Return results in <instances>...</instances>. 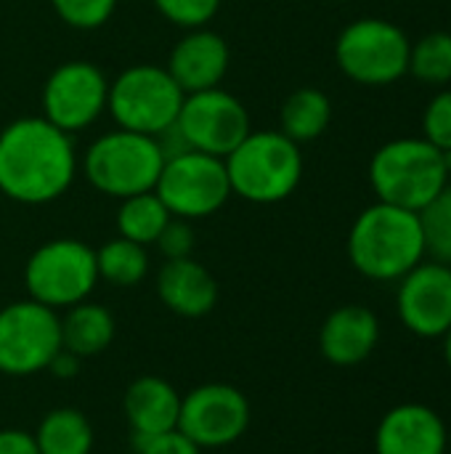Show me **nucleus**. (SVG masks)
<instances>
[{"label": "nucleus", "mask_w": 451, "mask_h": 454, "mask_svg": "<svg viewBox=\"0 0 451 454\" xmlns=\"http://www.w3.org/2000/svg\"><path fill=\"white\" fill-rule=\"evenodd\" d=\"M154 192L173 218L191 223L215 215L234 197L226 162L194 149L165 157Z\"/></svg>", "instance_id": "1a4fd4ad"}, {"label": "nucleus", "mask_w": 451, "mask_h": 454, "mask_svg": "<svg viewBox=\"0 0 451 454\" xmlns=\"http://www.w3.org/2000/svg\"><path fill=\"white\" fill-rule=\"evenodd\" d=\"M40 454H90L93 452V426L74 407L51 410L37 431L32 434Z\"/></svg>", "instance_id": "4be33fe9"}, {"label": "nucleus", "mask_w": 451, "mask_h": 454, "mask_svg": "<svg viewBox=\"0 0 451 454\" xmlns=\"http://www.w3.org/2000/svg\"><path fill=\"white\" fill-rule=\"evenodd\" d=\"M250 428V402L229 383H205L181 396L178 431L199 450H221Z\"/></svg>", "instance_id": "ddd939ff"}, {"label": "nucleus", "mask_w": 451, "mask_h": 454, "mask_svg": "<svg viewBox=\"0 0 451 454\" xmlns=\"http://www.w3.org/2000/svg\"><path fill=\"white\" fill-rule=\"evenodd\" d=\"M170 218L173 215L167 213V207L162 205L157 192L125 197V200H120V207L114 215L117 237H125V239L144 245V247H152Z\"/></svg>", "instance_id": "5701e85b"}, {"label": "nucleus", "mask_w": 451, "mask_h": 454, "mask_svg": "<svg viewBox=\"0 0 451 454\" xmlns=\"http://www.w3.org/2000/svg\"><path fill=\"white\" fill-rule=\"evenodd\" d=\"M80 364H82L80 356H74V354L66 351V348H58L56 356H53L51 364H48V372H51L53 378H58V380H69V378H74V375L80 372Z\"/></svg>", "instance_id": "473e14b6"}, {"label": "nucleus", "mask_w": 451, "mask_h": 454, "mask_svg": "<svg viewBox=\"0 0 451 454\" xmlns=\"http://www.w3.org/2000/svg\"><path fill=\"white\" fill-rule=\"evenodd\" d=\"M154 247L159 250V255L165 261H181V258H194V247H197V234L191 221L183 218H170L167 226L162 229V234L157 237Z\"/></svg>", "instance_id": "c756f323"}, {"label": "nucleus", "mask_w": 451, "mask_h": 454, "mask_svg": "<svg viewBox=\"0 0 451 454\" xmlns=\"http://www.w3.org/2000/svg\"><path fill=\"white\" fill-rule=\"evenodd\" d=\"M98 279L114 287H136L149 277V247L136 245L125 237H114L96 250Z\"/></svg>", "instance_id": "b1692460"}, {"label": "nucleus", "mask_w": 451, "mask_h": 454, "mask_svg": "<svg viewBox=\"0 0 451 454\" xmlns=\"http://www.w3.org/2000/svg\"><path fill=\"white\" fill-rule=\"evenodd\" d=\"M423 138L451 154V88H441L423 112Z\"/></svg>", "instance_id": "c85d7f7f"}, {"label": "nucleus", "mask_w": 451, "mask_h": 454, "mask_svg": "<svg viewBox=\"0 0 451 454\" xmlns=\"http://www.w3.org/2000/svg\"><path fill=\"white\" fill-rule=\"evenodd\" d=\"M162 306L178 317H207L218 303V282L207 266L194 258L165 261L154 279Z\"/></svg>", "instance_id": "a211bd4d"}, {"label": "nucleus", "mask_w": 451, "mask_h": 454, "mask_svg": "<svg viewBox=\"0 0 451 454\" xmlns=\"http://www.w3.org/2000/svg\"><path fill=\"white\" fill-rule=\"evenodd\" d=\"M157 13L178 27V29H199V27H210V21L218 16L223 0H152Z\"/></svg>", "instance_id": "cd10ccee"}, {"label": "nucleus", "mask_w": 451, "mask_h": 454, "mask_svg": "<svg viewBox=\"0 0 451 454\" xmlns=\"http://www.w3.org/2000/svg\"><path fill=\"white\" fill-rule=\"evenodd\" d=\"M335 3H343V0H335Z\"/></svg>", "instance_id": "c9c22d12"}, {"label": "nucleus", "mask_w": 451, "mask_h": 454, "mask_svg": "<svg viewBox=\"0 0 451 454\" xmlns=\"http://www.w3.org/2000/svg\"><path fill=\"white\" fill-rule=\"evenodd\" d=\"M122 412L133 431V439L157 436L178 428L181 394L159 375H141L128 386Z\"/></svg>", "instance_id": "6ab92c4d"}, {"label": "nucleus", "mask_w": 451, "mask_h": 454, "mask_svg": "<svg viewBox=\"0 0 451 454\" xmlns=\"http://www.w3.org/2000/svg\"><path fill=\"white\" fill-rule=\"evenodd\" d=\"M412 40L380 16H362L340 29L335 40L338 69L364 88H385L409 72Z\"/></svg>", "instance_id": "0eeeda50"}, {"label": "nucleus", "mask_w": 451, "mask_h": 454, "mask_svg": "<svg viewBox=\"0 0 451 454\" xmlns=\"http://www.w3.org/2000/svg\"><path fill=\"white\" fill-rule=\"evenodd\" d=\"M451 181V154L423 136L385 141L369 160V186L377 202L420 213Z\"/></svg>", "instance_id": "7ed1b4c3"}, {"label": "nucleus", "mask_w": 451, "mask_h": 454, "mask_svg": "<svg viewBox=\"0 0 451 454\" xmlns=\"http://www.w3.org/2000/svg\"><path fill=\"white\" fill-rule=\"evenodd\" d=\"M449 452H451V431H449Z\"/></svg>", "instance_id": "f704fd0d"}, {"label": "nucleus", "mask_w": 451, "mask_h": 454, "mask_svg": "<svg viewBox=\"0 0 451 454\" xmlns=\"http://www.w3.org/2000/svg\"><path fill=\"white\" fill-rule=\"evenodd\" d=\"M0 454H40L35 436L19 428H3L0 431Z\"/></svg>", "instance_id": "2f4dec72"}, {"label": "nucleus", "mask_w": 451, "mask_h": 454, "mask_svg": "<svg viewBox=\"0 0 451 454\" xmlns=\"http://www.w3.org/2000/svg\"><path fill=\"white\" fill-rule=\"evenodd\" d=\"M380 343V319L362 303L335 309L319 330V351L335 367H356Z\"/></svg>", "instance_id": "f3484780"}, {"label": "nucleus", "mask_w": 451, "mask_h": 454, "mask_svg": "<svg viewBox=\"0 0 451 454\" xmlns=\"http://www.w3.org/2000/svg\"><path fill=\"white\" fill-rule=\"evenodd\" d=\"M417 215L428 255L451 266V181Z\"/></svg>", "instance_id": "a878e982"}, {"label": "nucleus", "mask_w": 451, "mask_h": 454, "mask_svg": "<svg viewBox=\"0 0 451 454\" xmlns=\"http://www.w3.org/2000/svg\"><path fill=\"white\" fill-rule=\"evenodd\" d=\"M173 128L186 149L223 160L245 141V136L253 130V122L242 98L218 85L186 93Z\"/></svg>", "instance_id": "f8f14e48"}, {"label": "nucleus", "mask_w": 451, "mask_h": 454, "mask_svg": "<svg viewBox=\"0 0 451 454\" xmlns=\"http://www.w3.org/2000/svg\"><path fill=\"white\" fill-rule=\"evenodd\" d=\"M231 48L226 37L210 27L186 29L181 40L170 48L165 69L178 82L183 93H197L218 88L229 72Z\"/></svg>", "instance_id": "2eb2a0df"}, {"label": "nucleus", "mask_w": 451, "mask_h": 454, "mask_svg": "<svg viewBox=\"0 0 451 454\" xmlns=\"http://www.w3.org/2000/svg\"><path fill=\"white\" fill-rule=\"evenodd\" d=\"M165 165L159 138L112 128L96 136L80 157V173L104 197L125 200L154 192Z\"/></svg>", "instance_id": "39448f33"}, {"label": "nucleus", "mask_w": 451, "mask_h": 454, "mask_svg": "<svg viewBox=\"0 0 451 454\" xmlns=\"http://www.w3.org/2000/svg\"><path fill=\"white\" fill-rule=\"evenodd\" d=\"M449 428L428 404L388 410L375 431V454H447Z\"/></svg>", "instance_id": "dca6fc26"}, {"label": "nucleus", "mask_w": 451, "mask_h": 454, "mask_svg": "<svg viewBox=\"0 0 451 454\" xmlns=\"http://www.w3.org/2000/svg\"><path fill=\"white\" fill-rule=\"evenodd\" d=\"M109 77L85 59H72L51 69L40 90V109L58 130L77 136L106 114Z\"/></svg>", "instance_id": "9b49d317"}, {"label": "nucleus", "mask_w": 451, "mask_h": 454, "mask_svg": "<svg viewBox=\"0 0 451 454\" xmlns=\"http://www.w3.org/2000/svg\"><path fill=\"white\" fill-rule=\"evenodd\" d=\"M425 255L420 215L388 202L364 207L348 231V261L372 282H399Z\"/></svg>", "instance_id": "f03ea898"}, {"label": "nucleus", "mask_w": 451, "mask_h": 454, "mask_svg": "<svg viewBox=\"0 0 451 454\" xmlns=\"http://www.w3.org/2000/svg\"><path fill=\"white\" fill-rule=\"evenodd\" d=\"M332 122V101L322 88L303 85L295 88L279 106V133H284L298 146L316 141L327 133Z\"/></svg>", "instance_id": "412c9836"}, {"label": "nucleus", "mask_w": 451, "mask_h": 454, "mask_svg": "<svg viewBox=\"0 0 451 454\" xmlns=\"http://www.w3.org/2000/svg\"><path fill=\"white\" fill-rule=\"evenodd\" d=\"M223 162L231 194L253 205L284 202L303 181V152L279 130H250Z\"/></svg>", "instance_id": "20e7f679"}, {"label": "nucleus", "mask_w": 451, "mask_h": 454, "mask_svg": "<svg viewBox=\"0 0 451 454\" xmlns=\"http://www.w3.org/2000/svg\"><path fill=\"white\" fill-rule=\"evenodd\" d=\"M98 282L96 250L74 237L43 242L24 263L27 295L53 311H66L88 301Z\"/></svg>", "instance_id": "6e6552de"}, {"label": "nucleus", "mask_w": 451, "mask_h": 454, "mask_svg": "<svg viewBox=\"0 0 451 454\" xmlns=\"http://www.w3.org/2000/svg\"><path fill=\"white\" fill-rule=\"evenodd\" d=\"M77 173L74 136L43 114L19 117L0 130V194L11 202L51 205L72 189Z\"/></svg>", "instance_id": "f257e3e1"}, {"label": "nucleus", "mask_w": 451, "mask_h": 454, "mask_svg": "<svg viewBox=\"0 0 451 454\" xmlns=\"http://www.w3.org/2000/svg\"><path fill=\"white\" fill-rule=\"evenodd\" d=\"M133 444L138 454H202V450L191 439H186L178 428L157 434V436L133 439Z\"/></svg>", "instance_id": "7c9ffc66"}, {"label": "nucleus", "mask_w": 451, "mask_h": 454, "mask_svg": "<svg viewBox=\"0 0 451 454\" xmlns=\"http://www.w3.org/2000/svg\"><path fill=\"white\" fill-rule=\"evenodd\" d=\"M120 0H51L53 13L72 29L93 32L112 21Z\"/></svg>", "instance_id": "bb28decb"}, {"label": "nucleus", "mask_w": 451, "mask_h": 454, "mask_svg": "<svg viewBox=\"0 0 451 454\" xmlns=\"http://www.w3.org/2000/svg\"><path fill=\"white\" fill-rule=\"evenodd\" d=\"M425 85L444 88L451 82V32L436 29L409 48V72Z\"/></svg>", "instance_id": "393cba45"}, {"label": "nucleus", "mask_w": 451, "mask_h": 454, "mask_svg": "<svg viewBox=\"0 0 451 454\" xmlns=\"http://www.w3.org/2000/svg\"><path fill=\"white\" fill-rule=\"evenodd\" d=\"M117 335V322L112 311L101 303L82 301L61 314V348L80 359L104 354Z\"/></svg>", "instance_id": "aec40b11"}, {"label": "nucleus", "mask_w": 451, "mask_h": 454, "mask_svg": "<svg viewBox=\"0 0 451 454\" xmlns=\"http://www.w3.org/2000/svg\"><path fill=\"white\" fill-rule=\"evenodd\" d=\"M183 90L170 77L165 64H130L114 80H109L106 114L114 128H125L144 136H162L178 120Z\"/></svg>", "instance_id": "423d86ee"}, {"label": "nucleus", "mask_w": 451, "mask_h": 454, "mask_svg": "<svg viewBox=\"0 0 451 454\" xmlns=\"http://www.w3.org/2000/svg\"><path fill=\"white\" fill-rule=\"evenodd\" d=\"M396 311L401 325L417 338H444L451 330V266L423 261L399 279Z\"/></svg>", "instance_id": "4468645a"}, {"label": "nucleus", "mask_w": 451, "mask_h": 454, "mask_svg": "<svg viewBox=\"0 0 451 454\" xmlns=\"http://www.w3.org/2000/svg\"><path fill=\"white\" fill-rule=\"evenodd\" d=\"M444 340V359H447V364H449V370H451V330L441 338Z\"/></svg>", "instance_id": "72a5a7b5"}, {"label": "nucleus", "mask_w": 451, "mask_h": 454, "mask_svg": "<svg viewBox=\"0 0 451 454\" xmlns=\"http://www.w3.org/2000/svg\"><path fill=\"white\" fill-rule=\"evenodd\" d=\"M61 348V314L32 301H13L0 309V372L29 378L45 372Z\"/></svg>", "instance_id": "9d476101"}]
</instances>
